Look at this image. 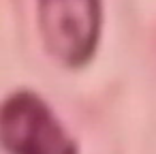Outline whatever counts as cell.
Here are the masks:
<instances>
[{"label": "cell", "instance_id": "7a4b0ae2", "mask_svg": "<svg viewBox=\"0 0 156 154\" xmlns=\"http://www.w3.org/2000/svg\"><path fill=\"white\" fill-rule=\"evenodd\" d=\"M0 141L11 154H79L54 109L28 90L15 92L2 103Z\"/></svg>", "mask_w": 156, "mask_h": 154}, {"label": "cell", "instance_id": "6da1fadb", "mask_svg": "<svg viewBox=\"0 0 156 154\" xmlns=\"http://www.w3.org/2000/svg\"><path fill=\"white\" fill-rule=\"evenodd\" d=\"M45 49L66 66L86 64L101 41L103 0H37Z\"/></svg>", "mask_w": 156, "mask_h": 154}]
</instances>
